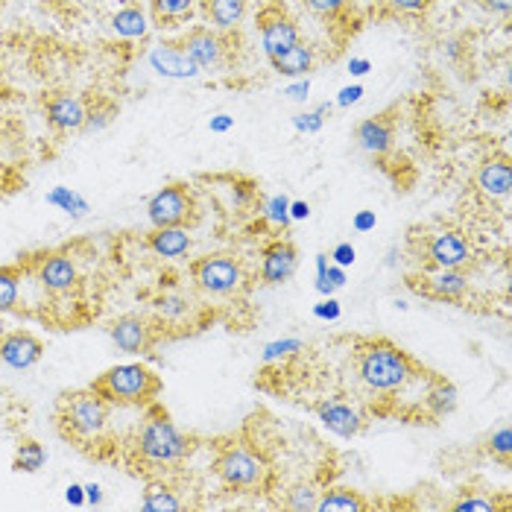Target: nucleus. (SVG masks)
<instances>
[{"instance_id":"nucleus-25","label":"nucleus","mask_w":512,"mask_h":512,"mask_svg":"<svg viewBox=\"0 0 512 512\" xmlns=\"http://www.w3.org/2000/svg\"><path fill=\"white\" fill-rule=\"evenodd\" d=\"M112 30L118 39L135 41V39H147L150 33V18L141 6H123L112 15Z\"/></svg>"},{"instance_id":"nucleus-27","label":"nucleus","mask_w":512,"mask_h":512,"mask_svg":"<svg viewBox=\"0 0 512 512\" xmlns=\"http://www.w3.org/2000/svg\"><path fill=\"white\" fill-rule=\"evenodd\" d=\"M141 507L147 512H179L185 510V504L179 501V495L167 486V483H161V480H153V483H147V489H144V498H141Z\"/></svg>"},{"instance_id":"nucleus-1","label":"nucleus","mask_w":512,"mask_h":512,"mask_svg":"<svg viewBox=\"0 0 512 512\" xmlns=\"http://www.w3.org/2000/svg\"><path fill=\"white\" fill-rule=\"evenodd\" d=\"M355 363L360 381L378 395L401 393L419 375L410 355L401 352L390 340H369L357 346Z\"/></svg>"},{"instance_id":"nucleus-31","label":"nucleus","mask_w":512,"mask_h":512,"mask_svg":"<svg viewBox=\"0 0 512 512\" xmlns=\"http://www.w3.org/2000/svg\"><path fill=\"white\" fill-rule=\"evenodd\" d=\"M47 205H53V208H59L62 214H68V217H74V220H82V217H88V211H91V205H88V199L77 194V191H71V188H53L50 194H47Z\"/></svg>"},{"instance_id":"nucleus-26","label":"nucleus","mask_w":512,"mask_h":512,"mask_svg":"<svg viewBox=\"0 0 512 512\" xmlns=\"http://www.w3.org/2000/svg\"><path fill=\"white\" fill-rule=\"evenodd\" d=\"M197 0H150V18L161 30H170L191 18Z\"/></svg>"},{"instance_id":"nucleus-24","label":"nucleus","mask_w":512,"mask_h":512,"mask_svg":"<svg viewBox=\"0 0 512 512\" xmlns=\"http://www.w3.org/2000/svg\"><path fill=\"white\" fill-rule=\"evenodd\" d=\"M469 290V276L463 270H439L434 278H428V296L439 302H460Z\"/></svg>"},{"instance_id":"nucleus-6","label":"nucleus","mask_w":512,"mask_h":512,"mask_svg":"<svg viewBox=\"0 0 512 512\" xmlns=\"http://www.w3.org/2000/svg\"><path fill=\"white\" fill-rule=\"evenodd\" d=\"M191 276L202 293H211V296H232L237 290H243L246 284V273H243V264L237 261L235 255H202L191 264Z\"/></svg>"},{"instance_id":"nucleus-13","label":"nucleus","mask_w":512,"mask_h":512,"mask_svg":"<svg viewBox=\"0 0 512 512\" xmlns=\"http://www.w3.org/2000/svg\"><path fill=\"white\" fill-rule=\"evenodd\" d=\"M36 278H39L41 287L47 293H53V296L71 293L79 281L77 261L71 255H65V252H50V255H44L39 261Z\"/></svg>"},{"instance_id":"nucleus-23","label":"nucleus","mask_w":512,"mask_h":512,"mask_svg":"<svg viewBox=\"0 0 512 512\" xmlns=\"http://www.w3.org/2000/svg\"><path fill=\"white\" fill-rule=\"evenodd\" d=\"M369 510V501L349 489V486H331L325 492H319V501H316V512H366Z\"/></svg>"},{"instance_id":"nucleus-29","label":"nucleus","mask_w":512,"mask_h":512,"mask_svg":"<svg viewBox=\"0 0 512 512\" xmlns=\"http://www.w3.org/2000/svg\"><path fill=\"white\" fill-rule=\"evenodd\" d=\"M21 281H24V267H18V264L0 267V314L15 311V305L21 299Z\"/></svg>"},{"instance_id":"nucleus-39","label":"nucleus","mask_w":512,"mask_h":512,"mask_svg":"<svg viewBox=\"0 0 512 512\" xmlns=\"http://www.w3.org/2000/svg\"><path fill=\"white\" fill-rule=\"evenodd\" d=\"M451 510L454 512H495L498 510V504H495L492 498H486V495L466 492L463 498H457V501L451 504Z\"/></svg>"},{"instance_id":"nucleus-21","label":"nucleus","mask_w":512,"mask_h":512,"mask_svg":"<svg viewBox=\"0 0 512 512\" xmlns=\"http://www.w3.org/2000/svg\"><path fill=\"white\" fill-rule=\"evenodd\" d=\"M314 62V47L305 44V41L293 44L290 50H284V53H278V56H270V65H273V71H276L278 77L290 79L308 77V74L314 71Z\"/></svg>"},{"instance_id":"nucleus-18","label":"nucleus","mask_w":512,"mask_h":512,"mask_svg":"<svg viewBox=\"0 0 512 512\" xmlns=\"http://www.w3.org/2000/svg\"><path fill=\"white\" fill-rule=\"evenodd\" d=\"M357 147L369 156H384L393 150L395 141V120L390 115H375L357 123L355 129Z\"/></svg>"},{"instance_id":"nucleus-33","label":"nucleus","mask_w":512,"mask_h":512,"mask_svg":"<svg viewBox=\"0 0 512 512\" xmlns=\"http://www.w3.org/2000/svg\"><path fill=\"white\" fill-rule=\"evenodd\" d=\"M156 311L161 319L176 322V319L191 314V299L182 296V293H164V296H158L156 299Z\"/></svg>"},{"instance_id":"nucleus-22","label":"nucleus","mask_w":512,"mask_h":512,"mask_svg":"<svg viewBox=\"0 0 512 512\" xmlns=\"http://www.w3.org/2000/svg\"><path fill=\"white\" fill-rule=\"evenodd\" d=\"M147 246H150V252H156L158 258L176 261V258L188 255L191 235H188L185 226H161V229H153L147 235Z\"/></svg>"},{"instance_id":"nucleus-20","label":"nucleus","mask_w":512,"mask_h":512,"mask_svg":"<svg viewBox=\"0 0 512 512\" xmlns=\"http://www.w3.org/2000/svg\"><path fill=\"white\" fill-rule=\"evenodd\" d=\"M197 3L205 21L220 33L237 30L246 18V0H197Z\"/></svg>"},{"instance_id":"nucleus-41","label":"nucleus","mask_w":512,"mask_h":512,"mask_svg":"<svg viewBox=\"0 0 512 512\" xmlns=\"http://www.w3.org/2000/svg\"><path fill=\"white\" fill-rule=\"evenodd\" d=\"M384 3L390 6L393 15H410V18L425 15L434 6V0H384Z\"/></svg>"},{"instance_id":"nucleus-37","label":"nucleus","mask_w":512,"mask_h":512,"mask_svg":"<svg viewBox=\"0 0 512 512\" xmlns=\"http://www.w3.org/2000/svg\"><path fill=\"white\" fill-rule=\"evenodd\" d=\"M340 287H346V267H337L328 261L325 276H316V290H319V296H334Z\"/></svg>"},{"instance_id":"nucleus-2","label":"nucleus","mask_w":512,"mask_h":512,"mask_svg":"<svg viewBox=\"0 0 512 512\" xmlns=\"http://www.w3.org/2000/svg\"><path fill=\"white\" fill-rule=\"evenodd\" d=\"M135 451L147 466H176L188 457L191 442L182 434L167 410L158 407V401L147 404V419L135 439Z\"/></svg>"},{"instance_id":"nucleus-5","label":"nucleus","mask_w":512,"mask_h":512,"mask_svg":"<svg viewBox=\"0 0 512 512\" xmlns=\"http://www.w3.org/2000/svg\"><path fill=\"white\" fill-rule=\"evenodd\" d=\"M217 477L229 486V489H240V492H252L258 486H264L267 480V463L246 445L240 442H229L220 448V457L214 463Z\"/></svg>"},{"instance_id":"nucleus-50","label":"nucleus","mask_w":512,"mask_h":512,"mask_svg":"<svg viewBox=\"0 0 512 512\" xmlns=\"http://www.w3.org/2000/svg\"><path fill=\"white\" fill-rule=\"evenodd\" d=\"M211 132H217V135H223V132H229L232 126H235V118H229V115H217V118H211Z\"/></svg>"},{"instance_id":"nucleus-53","label":"nucleus","mask_w":512,"mask_h":512,"mask_svg":"<svg viewBox=\"0 0 512 512\" xmlns=\"http://www.w3.org/2000/svg\"><path fill=\"white\" fill-rule=\"evenodd\" d=\"M0 6H3V0H0Z\"/></svg>"},{"instance_id":"nucleus-16","label":"nucleus","mask_w":512,"mask_h":512,"mask_svg":"<svg viewBox=\"0 0 512 512\" xmlns=\"http://www.w3.org/2000/svg\"><path fill=\"white\" fill-rule=\"evenodd\" d=\"M316 416H319V422L331 431L334 436H340V439H352L363 431V416H360V410L352 407L349 401H340V398H325V401H319V407H316Z\"/></svg>"},{"instance_id":"nucleus-34","label":"nucleus","mask_w":512,"mask_h":512,"mask_svg":"<svg viewBox=\"0 0 512 512\" xmlns=\"http://www.w3.org/2000/svg\"><path fill=\"white\" fill-rule=\"evenodd\" d=\"M299 352H305V343L299 337H284V340H276V343H267L261 360L273 363V360H284V357H293L299 355Z\"/></svg>"},{"instance_id":"nucleus-51","label":"nucleus","mask_w":512,"mask_h":512,"mask_svg":"<svg viewBox=\"0 0 512 512\" xmlns=\"http://www.w3.org/2000/svg\"><path fill=\"white\" fill-rule=\"evenodd\" d=\"M85 504H91V507H100L103 504V489L97 483H88L85 486Z\"/></svg>"},{"instance_id":"nucleus-11","label":"nucleus","mask_w":512,"mask_h":512,"mask_svg":"<svg viewBox=\"0 0 512 512\" xmlns=\"http://www.w3.org/2000/svg\"><path fill=\"white\" fill-rule=\"evenodd\" d=\"M44 106V115L47 123L56 129V132H82V123H85V109H88V100L71 94V91H53L41 100Z\"/></svg>"},{"instance_id":"nucleus-4","label":"nucleus","mask_w":512,"mask_h":512,"mask_svg":"<svg viewBox=\"0 0 512 512\" xmlns=\"http://www.w3.org/2000/svg\"><path fill=\"white\" fill-rule=\"evenodd\" d=\"M109 401L97 393L94 387L88 390H77V393H68L59 404V425H62V434L74 436V439H97V436L106 431V422H109Z\"/></svg>"},{"instance_id":"nucleus-7","label":"nucleus","mask_w":512,"mask_h":512,"mask_svg":"<svg viewBox=\"0 0 512 512\" xmlns=\"http://www.w3.org/2000/svg\"><path fill=\"white\" fill-rule=\"evenodd\" d=\"M147 217L153 229L161 226H185L194 217V197L188 182H170L158 188L153 197L147 199Z\"/></svg>"},{"instance_id":"nucleus-19","label":"nucleus","mask_w":512,"mask_h":512,"mask_svg":"<svg viewBox=\"0 0 512 512\" xmlns=\"http://www.w3.org/2000/svg\"><path fill=\"white\" fill-rule=\"evenodd\" d=\"M474 188L486 199H504L512 191L510 158H489L474 173Z\"/></svg>"},{"instance_id":"nucleus-10","label":"nucleus","mask_w":512,"mask_h":512,"mask_svg":"<svg viewBox=\"0 0 512 512\" xmlns=\"http://www.w3.org/2000/svg\"><path fill=\"white\" fill-rule=\"evenodd\" d=\"M109 337L126 355H147L156 343L153 325L138 314H123L109 325Z\"/></svg>"},{"instance_id":"nucleus-17","label":"nucleus","mask_w":512,"mask_h":512,"mask_svg":"<svg viewBox=\"0 0 512 512\" xmlns=\"http://www.w3.org/2000/svg\"><path fill=\"white\" fill-rule=\"evenodd\" d=\"M44 357V343L30 331H9L0 337V360L9 369H33Z\"/></svg>"},{"instance_id":"nucleus-12","label":"nucleus","mask_w":512,"mask_h":512,"mask_svg":"<svg viewBox=\"0 0 512 512\" xmlns=\"http://www.w3.org/2000/svg\"><path fill=\"white\" fill-rule=\"evenodd\" d=\"M147 62H150V68L156 71L158 77L164 79H194L202 74L194 65V59L182 50L179 41H161V44H156L147 53Z\"/></svg>"},{"instance_id":"nucleus-28","label":"nucleus","mask_w":512,"mask_h":512,"mask_svg":"<svg viewBox=\"0 0 512 512\" xmlns=\"http://www.w3.org/2000/svg\"><path fill=\"white\" fill-rule=\"evenodd\" d=\"M118 106L109 100V97H91L88 100V109H85V123H82V132H103L112 120L118 118Z\"/></svg>"},{"instance_id":"nucleus-52","label":"nucleus","mask_w":512,"mask_h":512,"mask_svg":"<svg viewBox=\"0 0 512 512\" xmlns=\"http://www.w3.org/2000/svg\"><path fill=\"white\" fill-rule=\"evenodd\" d=\"M372 71V62L369 59H349V74L352 77H366Z\"/></svg>"},{"instance_id":"nucleus-49","label":"nucleus","mask_w":512,"mask_h":512,"mask_svg":"<svg viewBox=\"0 0 512 512\" xmlns=\"http://www.w3.org/2000/svg\"><path fill=\"white\" fill-rule=\"evenodd\" d=\"M308 91H311V82L302 77L296 85H290V88H287V97H290V100H305V97H308Z\"/></svg>"},{"instance_id":"nucleus-43","label":"nucleus","mask_w":512,"mask_h":512,"mask_svg":"<svg viewBox=\"0 0 512 512\" xmlns=\"http://www.w3.org/2000/svg\"><path fill=\"white\" fill-rule=\"evenodd\" d=\"M328 258H331V264H337V267H352L357 261V252L349 240H343V243H337V246L331 249Z\"/></svg>"},{"instance_id":"nucleus-9","label":"nucleus","mask_w":512,"mask_h":512,"mask_svg":"<svg viewBox=\"0 0 512 512\" xmlns=\"http://www.w3.org/2000/svg\"><path fill=\"white\" fill-rule=\"evenodd\" d=\"M258 33H261V47H264L267 59L290 50L293 44L302 41L299 24L287 15V9L278 0H270L267 6H261V12H258Z\"/></svg>"},{"instance_id":"nucleus-35","label":"nucleus","mask_w":512,"mask_h":512,"mask_svg":"<svg viewBox=\"0 0 512 512\" xmlns=\"http://www.w3.org/2000/svg\"><path fill=\"white\" fill-rule=\"evenodd\" d=\"M325 115H331V106H328V103H322L314 112H299V115L293 118V126H296V132H302V135H314V132H319V129L325 126Z\"/></svg>"},{"instance_id":"nucleus-46","label":"nucleus","mask_w":512,"mask_h":512,"mask_svg":"<svg viewBox=\"0 0 512 512\" xmlns=\"http://www.w3.org/2000/svg\"><path fill=\"white\" fill-rule=\"evenodd\" d=\"M480 9H486V12H492V15H510V6L512 0H474Z\"/></svg>"},{"instance_id":"nucleus-47","label":"nucleus","mask_w":512,"mask_h":512,"mask_svg":"<svg viewBox=\"0 0 512 512\" xmlns=\"http://www.w3.org/2000/svg\"><path fill=\"white\" fill-rule=\"evenodd\" d=\"M311 217V205L305 199H290V220H308Z\"/></svg>"},{"instance_id":"nucleus-38","label":"nucleus","mask_w":512,"mask_h":512,"mask_svg":"<svg viewBox=\"0 0 512 512\" xmlns=\"http://www.w3.org/2000/svg\"><path fill=\"white\" fill-rule=\"evenodd\" d=\"M264 217L273 223V226H290L293 220H290V199L284 197V194H278V197H270L264 202Z\"/></svg>"},{"instance_id":"nucleus-45","label":"nucleus","mask_w":512,"mask_h":512,"mask_svg":"<svg viewBox=\"0 0 512 512\" xmlns=\"http://www.w3.org/2000/svg\"><path fill=\"white\" fill-rule=\"evenodd\" d=\"M360 97H363V85H346V88L340 91V97H337V106L349 109V106L360 103Z\"/></svg>"},{"instance_id":"nucleus-32","label":"nucleus","mask_w":512,"mask_h":512,"mask_svg":"<svg viewBox=\"0 0 512 512\" xmlns=\"http://www.w3.org/2000/svg\"><path fill=\"white\" fill-rule=\"evenodd\" d=\"M316 501H319V492L311 483H299L284 495V507L293 512H316Z\"/></svg>"},{"instance_id":"nucleus-3","label":"nucleus","mask_w":512,"mask_h":512,"mask_svg":"<svg viewBox=\"0 0 512 512\" xmlns=\"http://www.w3.org/2000/svg\"><path fill=\"white\" fill-rule=\"evenodd\" d=\"M91 387L109 404L147 407L161 395V378L144 363H118V366L106 369Z\"/></svg>"},{"instance_id":"nucleus-42","label":"nucleus","mask_w":512,"mask_h":512,"mask_svg":"<svg viewBox=\"0 0 512 512\" xmlns=\"http://www.w3.org/2000/svg\"><path fill=\"white\" fill-rule=\"evenodd\" d=\"M314 316L322 319V322H337L343 316V308H340V302L334 296H322V302L314 305Z\"/></svg>"},{"instance_id":"nucleus-48","label":"nucleus","mask_w":512,"mask_h":512,"mask_svg":"<svg viewBox=\"0 0 512 512\" xmlns=\"http://www.w3.org/2000/svg\"><path fill=\"white\" fill-rule=\"evenodd\" d=\"M65 501H68L71 507H82V504H85V486L71 483V486H68V492H65Z\"/></svg>"},{"instance_id":"nucleus-15","label":"nucleus","mask_w":512,"mask_h":512,"mask_svg":"<svg viewBox=\"0 0 512 512\" xmlns=\"http://www.w3.org/2000/svg\"><path fill=\"white\" fill-rule=\"evenodd\" d=\"M428 258L436 270H463L472 261V246L460 232H439L428 243Z\"/></svg>"},{"instance_id":"nucleus-36","label":"nucleus","mask_w":512,"mask_h":512,"mask_svg":"<svg viewBox=\"0 0 512 512\" xmlns=\"http://www.w3.org/2000/svg\"><path fill=\"white\" fill-rule=\"evenodd\" d=\"M489 454L495 460H501L504 466H510L512 460V431L510 425H501L495 434L489 436Z\"/></svg>"},{"instance_id":"nucleus-14","label":"nucleus","mask_w":512,"mask_h":512,"mask_svg":"<svg viewBox=\"0 0 512 512\" xmlns=\"http://www.w3.org/2000/svg\"><path fill=\"white\" fill-rule=\"evenodd\" d=\"M299 270V252L290 240H273L264 246V255H261V281L264 284H284L296 276Z\"/></svg>"},{"instance_id":"nucleus-44","label":"nucleus","mask_w":512,"mask_h":512,"mask_svg":"<svg viewBox=\"0 0 512 512\" xmlns=\"http://www.w3.org/2000/svg\"><path fill=\"white\" fill-rule=\"evenodd\" d=\"M375 223H378L375 211H357L355 220H352V229H355L357 235H366V232L375 229Z\"/></svg>"},{"instance_id":"nucleus-30","label":"nucleus","mask_w":512,"mask_h":512,"mask_svg":"<svg viewBox=\"0 0 512 512\" xmlns=\"http://www.w3.org/2000/svg\"><path fill=\"white\" fill-rule=\"evenodd\" d=\"M44 463H47V451H44V445L36 442V439H24V442L18 445V451H15L12 469L21 474H36L44 469Z\"/></svg>"},{"instance_id":"nucleus-40","label":"nucleus","mask_w":512,"mask_h":512,"mask_svg":"<svg viewBox=\"0 0 512 512\" xmlns=\"http://www.w3.org/2000/svg\"><path fill=\"white\" fill-rule=\"evenodd\" d=\"M302 3L322 18H337L340 12H346L352 6V0H302Z\"/></svg>"},{"instance_id":"nucleus-8","label":"nucleus","mask_w":512,"mask_h":512,"mask_svg":"<svg viewBox=\"0 0 512 512\" xmlns=\"http://www.w3.org/2000/svg\"><path fill=\"white\" fill-rule=\"evenodd\" d=\"M199 71H223L232 62V39L211 27H194L179 41Z\"/></svg>"}]
</instances>
